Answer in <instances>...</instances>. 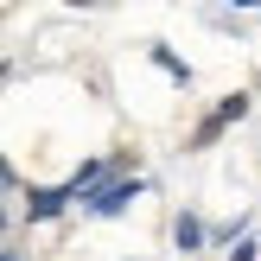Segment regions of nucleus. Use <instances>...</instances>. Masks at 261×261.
<instances>
[{
    "label": "nucleus",
    "mask_w": 261,
    "mask_h": 261,
    "mask_svg": "<svg viewBox=\"0 0 261 261\" xmlns=\"http://www.w3.org/2000/svg\"><path fill=\"white\" fill-rule=\"evenodd\" d=\"M134 198H140V178H109V185L96 178V185L83 191V217H121Z\"/></svg>",
    "instance_id": "obj_2"
},
{
    "label": "nucleus",
    "mask_w": 261,
    "mask_h": 261,
    "mask_svg": "<svg viewBox=\"0 0 261 261\" xmlns=\"http://www.w3.org/2000/svg\"><path fill=\"white\" fill-rule=\"evenodd\" d=\"M242 115H249V96H223V102H217V109H211V115L198 121V134H191V147H217V134H223V127H236Z\"/></svg>",
    "instance_id": "obj_3"
},
{
    "label": "nucleus",
    "mask_w": 261,
    "mask_h": 261,
    "mask_svg": "<svg viewBox=\"0 0 261 261\" xmlns=\"http://www.w3.org/2000/svg\"><path fill=\"white\" fill-rule=\"evenodd\" d=\"M70 7H96V0H70Z\"/></svg>",
    "instance_id": "obj_8"
},
{
    "label": "nucleus",
    "mask_w": 261,
    "mask_h": 261,
    "mask_svg": "<svg viewBox=\"0 0 261 261\" xmlns=\"http://www.w3.org/2000/svg\"><path fill=\"white\" fill-rule=\"evenodd\" d=\"M153 64H160V70H166V76H172V83H178V89H185V83H191V70H185V64H178V58H172V51H166V45H153Z\"/></svg>",
    "instance_id": "obj_5"
},
{
    "label": "nucleus",
    "mask_w": 261,
    "mask_h": 261,
    "mask_svg": "<svg viewBox=\"0 0 261 261\" xmlns=\"http://www.w3.org/2000/svg\"><path fill=\"white\" fill-rule=\"evenodd\" d=\"M0 261H13V255H0Z\"/></svg>",
    "instance_id": "obj_10"
},
{
    "label": "nucleus",
    "mask_w": 261,
    "mask_h": 261,
    "mask_svg": "<svg viewBox=\"0 0 261 261\" xmlns=\"http://www.w3.org/2000/svg\"><path fill=\"white\" fill-rule=\"evenodd\" d=\"M0 229H7V211H0Z\"/></svg>",
    "instance_id": "obj_9"
},
{
    "label": "nucleus",
    "mask_w": 261,
    "mask_h": 261,
    "mask_svg": "<svg viewBox=\"0 0 261 261\" xmlns=\"http://www.w3.org/2000/svg\"><path fill=\"white\" fill-rule=\"evenodd\" d=\"M96 178H102V160H83L70 178H64V185H32V198H25V217H32V223H51V217H58V211H70V204L83 198Z\"/></svg>",
    "instance_id": "obj_1"
},
{
    "label": "nucleus",
    "mask_w": 261,
    "mask_h": 261,
    "mask_svg": "<svg viewBox=\"0 0 261 261\" xmlns=\"http://www.w3.org/2000/svg\"><path fill=\"white\" fill-rule=\"evenodd\" d=\"M172 242H178V249H198V242H204V223H198V217H178V223H172Z\"/></svg>",
    "instance_id": "obj_4"
},
{
    "label": "nucleus",
    "mask_w": 261,
    "mask_h": 261,
    "mask_svg": "<svg viewBox=\"0 0 261 261\" xmlns=\"http://www.w3.org/2000/svg\"><path fill=\"white\" fill-rule=\"evenodd\" d=\"M255 249H261V242H249V236H242L236 249H229V261H255Z\"/></svg>",
    "instance_id": "obj_6"
},
{
    "label": "nucleus",
    "mask_w": 261,
    "mask_h": 261,
    "mask_svg": "<svg viewBox=\"0 0 261 261\" xmlns=\"http://www.w3.org/2000/svg\"><path fill=\"white\" fill-rule=\"evenodd\" d=\"M223 7H249V13H255V7H261V0H223Z\"/></svg>",
    "instance_id": "obj_7"
}]
</instances>
